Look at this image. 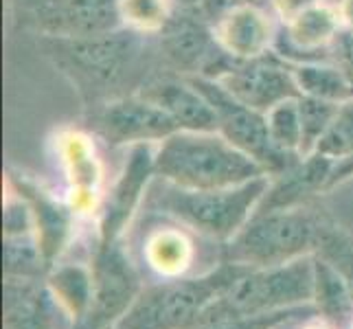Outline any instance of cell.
<instances>
[{
	"label": "cell",
	"instance_id": "cell-1",
	"mask_svg": "<svg viewBox=\"0 0 353 329\" xmlns=\"http://www.w3.org/2000/svg\"><path fill=\"white\" fill-rule=\"evenodd\" d=\"M42 44L81 99L97 108L139 92L154 77L152 64L158 57L150 35L128 27L77 40L44 38Z\"/></svg>",
	"mask_w": 353,
	"mask_h": 329
},
{
	"label": "cell",
	"instance_id": "cell-2",
	"mask_svg": "<svg viewBox=\"0 0 353 329\" xmlns=\"http://www.w3.org/2000/svg\"><path fill=\"white\" fill-rule=\"evenodd\" d=\"M156 176L182 189H228L268 174L220 132L180 130L158 143Z\"/></svg>",
	"mask_w": 353,
	"mask_h": 329
},
{
	"label": "cell",
	"instance_id": "cell-3",
	"mask_svg": "<svg viewBox=\"0 0 353 329\" xmlns=\"http://www.w3.org/2000/svg\"><path fill=\"white\" fill-rule=\"evenodd\" d=\"M314 288L316 270L312 255L268 268L235 263V275L220 299L204 312L202 323L310 306L314 303Z\"/></svg>",
	"mask_w": 353,
	"mask_h": 329
},
{
	"label": "cell",
	"instance_id": "cell-4",
	"mask_svg": "<svg viewBox=\"0 0 353 329\" xmlns=\"http://www.w3.org/2000/svg\"><path fill=\"white\" fill-rule=\"evenodd\" d=\"M327 230L307 209H276L254 213L248 224L228 241L224 261L268 268L307 257L321 250Z\"/></svg>",
	"mask_w": 353,
	"mask_h": 329
},
{
	"label": "cell",
	"instance_id": "cell-5",
	"mask_svg": "<svg viewBox=\"0 0 353 329\" xmlns=\"http://www.w3.org/2000/svg\"><path fill=\"white\" fill-rule=\"evenodd\" d=\"M268 187L270 176L228 189H182L167 182L152 204L200 235L230 241L254 215Z\"/></svg>",
	"mask_w": 353,
	"mask_h": 329
},
{
	"label": "cell",
	"instance_id": "cell-6",
	"mask_svg": "<svg viewBox=\"0 0 353 329\" xmlns=\"http://www.w3.org/2000/svg\"><path fill=\"white\" fill-rule=\"evenodd\" d=\"M233 275L235 263L222 261L209 275L172 279L141 290L114 329H196Z\"/></svg>",
	"mask_w": 353,
	"mask_h": 329
},
{
	"label": "cell",
	"instance_id": "cell-7",
	"mask_svg": "<svg viewBox=\"0 0 353 329\" xmlns=\"http://www.w3.org/2000/svg\"><path fill=\"white\" fill-rule=\"evenodd\" d=\"M193 83L202 90V94L209 99V103L215 110L217 117V132L233 143L237 150H241L246 156H250L268 176H279L285 169L294 165L301 156L288 154L279 150L268 132L265 114L257 112L248 106L239 103L235 97H230L215 79L204 77H189Z\"/></svg>",
	"mask_w": 353,
	"mask_h": 329
},
{
	"label": "cell",
	"instance_id": "cell-8",
	"mask_svg": "<svg viewBox=\"0 0 353 329\" xmlns=\"http://www.w3.org/2000/svg\"><path fill=\"white\" fill-rule=\"evenodd\" d=\"M158 57L180 77L220 79L237 59L217 44L213 27L198 11L172 14L156 35Z\"/></svg>",
	"mask_w": 353,
	"mask_h": 329
},
{
	"label": "cell",
	"instance_id": "cell-9",
	"mask_svg": "<svg viewBox=\"0 0 353 329\" xmlns=\"http://www.w3.org/2000/svg\"><path fill=\"white\" fill-rule=\"evenodd\" d=\"M141 295V279L121 243L99 246L92 263V299L72 329H114Z\"/></svg>",
	"mask_w": 353,
	"mask_h": 329
},
{
	"label": "cell",
	"instance_id": "cell-10",
	"mask_svg": "<svg viewBox=\"0 0 353 329\" xmlns=\"http://www.w3.org/2000/svg\"><path fill=\"white\" fill-rule=\"evenodd\" d=\"M215 81L239 103L263 114L276 103L299 97L292 64L274 51L235 62Z\"/></svg>",
	"mask_w": 353,
	"mask_h": 329
},
{
	"label": "cell",
	"instance_id": "cell-11",
	"mask_svg": "<svg viewBox=\"0 0 353 329\" xmlns=\"http://www.w3.org/2000/svg\"><path fill=\"white\" fill-rule=\"evenodd\" d=\"M97 132L110 145H158L180 132L176 121L141 92L103 103L94 114Z\"/></svg>",
	"mask_w": 353,
	"mask_h": 329
},
{
	"label": "cell",
	"instance_id": "cell-12",
	"mask_svg": "<svg viewBox=\"0 0 353 329\" xmlns=\"http://www.w3.org/2000/svg\"><path fill=\"white\" fill-rule=\"evenodd\" d=\"M156 174V150L154 145H132L121 176L105 196L99 217V246H110L119 241L123 228L132 219L134 211L148 191L152 176Z\"/></svg>",
	"mask_w": 353,
	"mask_h": 329
},
{
	"label": "cell",
	"instance_id": "cell-13",
	"mask_svg": "<svg viewBox=\"0 0 353 329\" xmlns=\"http://www.w3.org/2000/svg\"><path fill=\"white\" fill-rule=\"evenodd\" d=\"M42 38L77 40L123 29L121 0H48L31 20Z\"/></svg>",
	"mask_w": 353,
	"mask_h": 329
},
{
	"label": "cell",
	"instance_id": "cell-14",
	"mask_svg": "<svg viewBox=\"0 0 353 329\" xmlns=\"http://www.w3.org/2000/svg\"><path fill=\"white\" fill-rule=\"evenodd\" d=\"M343 31L336 7L321 3L281 24L276 33L274 53L290 64L330 59V51L336 48Z\"/></svg>",
	"mask_w": 353,
	"mask_h": 329
},
{
	"label": "cell",
	"instance_id": "cell-15",
	"mask_svg": "<svg viewBox=\"0 0 353 329\" xmlns=\"http://www.w3.org/2000/svg\"><path fill=\"white\" fill-rule=\"evenodd\" d=\"M139 92L161 106L180 130L217 132L215 110L193 79L174 75V72L154 75Z\"/></svg>",
	"mask_w": 353,
	"mask_h": 329
},
{
	"label": "cell",
	"instance_id": "cell-16",
	"mask_svg": "<svg viewBox=\"0 0 353 329\" xmlns=\"http://www.w3.org/2000/svg\"><path fill=\"white\" fill-rule=\"evenodd\" d=\"M213 33L217 44L233 59L241 62V59H254L274 51L279 29H274V22L263 7L243 3L230 11L222 22H217Z\"/></svg>",
	"mask_w": 353,
	"mask_h": 329
},
{
	"label": "cell",
	"instance_id": "cell-17",
	"mask_svg": "<svg viewBox=\"0 0 353 329\" xmlns=\"http://www.w3.org/2000/svg\"><path fill=\"white\" fill-rule=\"evenodd\" d=\"M9 187L29 204L35 222V233L42 246V252L48 263H53L55 257L66 246L70 226H72V206L57 202L48 193L35 185L33 180L20 174H9Z\"/></svg>",
	"mask_w": 353,
	"mask_h": 329
},
{
	"label": "cell",
	"instance_id": "cell-18",
	"mask_svg": "<svg viewBox=\"0 0 353 329\" xmlns=\"http://www.w3.org/2000/svg\"><path fill=\"white\" fill-rule=\"evenodd\" d=\"M332 169H334V161L321 154L301 156L290 169L274 176V180H270V187H268L265 196L254 213L303 206L305 200L327 189Z\"/></svg>",
	"mask_w": 353,
	"mask_h": 329
},
{
	"label": "cell",
	"instance_id": "cell-19",
	"mask_svg": "<svg viewBox=\"0 0 353 329\" xmlns=\"http://www.w3.org/2000/svg\"><path fill=\"white\" fill-rule=\"evenodd\" d=\"M53 299L40 279H5L3 329H55Z\"/></svg>",
	"mask_w": 353,
	"mask_h": 329
},
{
	"label": "cell",
	"instance_id": "cell-20",
	"mask_svg": "<svg viewBox=\"0 0 353 329\" xmlns=\"http://www.w3.org/2000/svg\"><path fill=\"white\" fill-rule=\"evenodd\" d=\"M59 154L66 165L70 189H72V211L88 209L97 198L101 167L97 161L94 145L81 132H64L59 137Z\"/></svg>",
	"mask_w": 353,
	"mask_h": 329
},
{
	"label": "cell",
	"instance_id": "cell-21",
	"mask_svg": "<svg viewBox=\"0 0 353 329\" xmlns=\"http://www.w3.org/2000/svg\"><path fill=\"white\" fill-rule=\"evenodd\" d=\"M314 308L338 327L353 321V290L343 270L327 257H314Z\"/></svg>",
	"mask_w": 353,
	"mask_h": 329
},
{
	"label": "cell",
	"instance_id": "cell-22",
	"mask_svg": "<svg viewBox=\"0 0 353 329\" xmlns=\"http://www.w3.org/2000/svg\"><path fill=\"white\" fill-rule=\"evenodd\" d=\"M292 70H294L299 94L334 103L353 99V79L343 64L330 62V59H316V62L292 64Z\"/></svg>",
	"mask_w": 353,
	"mask_h": 329
},
{
	"label": "cell",
	"instance_id": "cell-23",
	"mask_svg": "<svg viewBox=\"0 0 353 329\" xmlns=\"http://www.w3.org/2000/svg\"><path fill=\"white\" fill-rule=\"evenodd\" d=\"M48 290L55 301L66 312L72 314V319H81L86 314L90 299H92V270L77 263L55 268L48 275Z\"/></svg>",
	"mask_w": 353,
	"mask_h": 329
},
{
	"label": "cell",
	"instance_id": "cell-24",
	"mask_svg": "<svg viewBox=\"0 0 353 329\" xmlns=\"http://www.w3.org/2000/svg\"><path fill=\"white\" fill-rule=\"evenodd\" d=\"M3 259L5 279H42L51 266L35 235L5 237Z\"/></svg>",
	"mask_w": 353,
	"mask_h": 329
},
{
	"label": "cell",
	"instance_id": "cell-25",
	"mask_svg": "<svg viewBox=\"0 0 353 329\" xmlns=\"http://www.w3.org/2000/svg\"><path fill=\"white\" fill-rule=\"evenodd\" d=\"M265 123H268V132H270V139L274 141L279 150L301 156L303 128H301V112H299V97L285 99L268 110Z\"/></svg>",
	"mask_w": 353,
	"mask_h": 329
},
{
	"label": "cell",
	"instance_id": "cell-26",
	"mask_svg": "<svg viewBox=\"0 0 353 329\" xmlns=\"http://www.w3.org/2000/svg\"><path fill=\"white\" fill-rule=\"evenodd\" d=\"M338 106L340 103L299 94V112H301V128H303L301 156L314 154L316 145H319L323 134L327 132V128H330V123L334 121Z\"/></svg>",
	"mask_w": 353,
	"mask_h": 329
},
{
	"label": "cell",
	"instance_id": "cell-27",
	"mask_svg": "<svg viewBox=\"0 0 353 329\" xmlns=\"http://www.w3.org/2000/svg\"><path fill=\"white\" fill-rule=\"evenodd\" d=\"M314 154H321L334 163L353 156V99L338 106L336 117L316 145Z\"/></svg>",
	"mask_w": 353,
	"mask_h": 329
},
{
	"label": "cell",
	"instance_id": "cell-28",
	"mask_svg": "<svg viewBox=\"0 0 353 329\" xmlns=\"http://www.w3.org/2000/svg\"><path fill=\"white\" fill-rule=\"evenodd\" d=\"M123 27L145 35H158L172 18L169 0H121Z\"/></svg>",
	"mask_w": 353,
	"mask_h": 329
},
{
	"label": "cell",
	"instance_id": "cell-29",
	"mask_svg": "<svg viewBox=\"0 0 353 329\" xmlns=\"http://www.w3.org/2000/svg\"><path fill=\"white\" fill-rule=\"evenodd\" d=\"M189 257H191L189 241L182 233H176V230H161V233L152 235L148 241V259L161 272L167 275H174L178 270L182 272V268L187 266Z\"/></svg>",
	"mask_w": 353,
	"mask_h": 329
},
{
	"label": "cell",
	"instance_id": "cell-30",
	"mask_svg": "<svg viewBox=\"0 0 353 329\" xmlns=\"http://www.w3.org/2000/svg\"><path fill=\"white\" fill-rule=\"evenodd\" d=\"M314 314H319V310L314 306H303V308H290V310L265 312V314H254V316H230V319L206 321L198 325L196 329H274L285 323L310 319Z\"/></svg>",
	"mask_w": 353,
	"mask_h": 329
},
{
	"label": "cell",
	"instance_id": "cell-31",
	"mask_svg": "<svg viewBox=\"0 0 353 329\" xmlns=\"http://www.w3.org/2000/svg\"><path fill=\"white\" fill-rule=\"evenodd\" d=\"M239 5H243V0H198L196 11L211 27H215L217 22H222Z\"/></svg>",
	"mask_w": 353,
	"mask_h": 329
},
{
	"label": "cell",
	"instance_id": "cell-32",
	"mask_svg": "<svg viewBox=\"0 0 353 329\" xmlns=\"http://www.w3.org/2000/svg\"><path fill=\"white\" fill-rule=\"evenodd\" d=\"M323 0H270V5L274 9V14L281 18V22L294 18L303 11H307L316 5H321Z\"/></svg>",
	"mask_w": 353,
	"mask_h": 329
},
{
	"label": "cell",
	"instance_id": "cell-33",
	"mask_svg": "<svg viewBox=\"0 0 353 329\" xmlns=\"http://www.w3.org/2000/svg\"><path fill=\"white\" fill-rule=\"evenodd\" d=\"M336 57L338 64H343V68L351 75L353 79V31H343L336 42Z\"/></svg>",
	"mask_w": 353,
	"mask_h": 329
},
{
	"label": "cell",
	"instance_id": "cell-34",
	"mask_svg": "<svg viewBox=\"0 0 353 329\" xmlns=\"http://www.w3.org/2000/svg\"><path fill=\"white\" fill-rule=\"evenodd\" d=\"M46 3L48 0H7V7H9V11H14V14H20L22 18H27L31 24V20L38 16V11Z\"/></svg>",
	"mask_w": 353,
	"mask_h": 329
},
{
	"label": "cell",
	"instance_id": "cell-35",
	"mask_svg": "<svg viewBox=\"0 0 353 329\" xmlns=\"http://www.w3.org/2000/svg\"><path fill=\"white\" fill-rule=\"evenodd\" d=\"M349 178H353V156L345 158V161H340V163H334L330 182H327V189H332V187L340 185V182H345Z\"/></svg>",
	"mask_w": 353,
	"mask_h": 329
},
{
	"label": "cell",
	"instance_id": "cell-36",
	"mask_svg": "<svg viewBox=\"0 0 353 329\" xmlns=\"http://www.w3.org/2000/svg\"><path fill=\"white\" fill-rule=\"evenodd\" d=\"M336 11L340 22H343V29L353 31V0H338Z\"/></svg>",
	"mask_w": 353,
	"mask_h": 329
},
{
	"label": "cell",
	"instance_id": "cell-37",
	"mask_svg": "<svg viewBox=\"0 0 353 329\" xmlns=\"http://www.w3.org/2000/svg\"><path fill=\"white\" fill-rule=\"evenodd\" d=\"M243 3H248V5H257V7H263L265 3H270V0H243Z\"/></svg>",
	"mask_w": 353,
	"mask_h": 329
},
{
	"label": "cell",
	"instance_id": "cell-38",
	"mask_svg": "<svg viewBox=\"0 0 353 329\" xmlns=\"http://www.w3.org/2000/svg\"><path fill=\"white\" fill-rule=\"evenodd\" d=\"M292 327V323H285V325H279V327H274V329H290Z\"/></svg>",
	"mask_w": 353,
	"mask_h": 329
}]
</instances>
